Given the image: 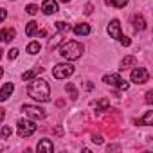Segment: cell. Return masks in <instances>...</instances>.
<instances>
[{"instance_id": "obj_30", "label": "cell", "mask_w": 153, "mask_h": 153, "mask_svg": "<svg viewBox=\"0 0 153 153\" xmlns=\"http://www.w3.org/2000/svg\"><path fill=\"white\" fill-rule=\"evenodd\" d=\"M92 142H96V144H103V139H101V135H94V137H92Z\"/></svg>"}, {"instance_id": "obj_31", "label": "cell", "mask_w": 153, "mask_h": 153, "mask_svg": "<svg viewBox=\"0 0 153 153\" xmlns=\"http://www.w3.org/2000/svg\"><path fill=\"white\" fill-rule=\"evenodd\" d=\"M92 9H94V6H92V4H87V7H85V13H87V15H92Z\"/></svg>"}, {"instance_id": "obj_13", "label": "cell", "mask_w": 153, "mask_h": 153, "mask_svg": "<svg viewBox=\"0 0 153 153\" xmlns=\"http://www.w3.org/2000/svg\"><path fill=\"white\" fill-rule=\"evenodd\" d=\"M36 149H38V151H45V153H51V151L54 149V146H52V140H49V139H42V140L38 142Z\"/></svg>"}, {"instance_id": "obj_26", "label": "cell", "mask_w": 153, "mask_h": 153, "mask_svg": "<svg viewBox=\"0 0 153 153\" xmlns=\"http://www.w3.org/2000/svg\"><path fill=\"white\" fill-rule=\"evenodd\" d=\"M25 13H29V15H36V13H38V6H34V4H29V6L25 7Z\"/></svg>"}, {"instance_id": "obj_25", "label": "cell", "mask_w": 153, "mask_h": 153, "mask_svg": "<svg viewBox=\"0 0 153 153\" xmlns=\"http://www.w3.org/2000/svg\"><path fill=\"white\" fill-rule=\"evenodd\" d=\"M11 133H13L11 126H4V128H2V131H0V137H2V139H9V137H11Z\"/></svg>"}, {"instance_id": "obj_28", "label": "cell", "mask_w": 153, "mask_h": 153, "mask_svg": "<svg viewBox=\"0 0 153 153\" xmlns=\"http://www.w3.org/2000/svg\"><path fill=\"white\" fill-rule=\"evenodd\" d=\"M146 103H148V105H151V103H153V90L146 92Z\"/></svg>"}, {"instance_id": "obj_11", "label": "cell", "mask_w": 153, "mask_h": 153, "mask_svg": "<svg viewBox=\"0 0 153 153\" xmlns=\"http://www.w3.org/2000/svg\"><path fill=\"white\" fill-rule=\"evenodd\" d=\"M13 90H15V85H13V83H6V85L2 87V90H0V103H2V101H7L9 96L13 94Z\"/></svg>"}, {"instance_id": "obj_8", "label": "cell", "mask_w": 153, "mask_h": 153, "mask_svg": "<svg viewBox=\"0 0 153 153\" xmlns=\"http://www.w3.org/2000/svg\"><path fill=\"white\" fill-rule=\"evenodd\" d=\"M148 79H149V74H148V70H146L144 67H137V68L131 70V81H133V83L142 85V83H146Z\"/></svg>"}, {"instance_id": "obj_15", "label": "cell", "mask_w": 153, "mask_h": 153, "mask_svg": "<svg viewBox=\"0 0 153 153\" xmlns=\"http://www.w3.org/2000/svg\"><path fill=\"white\" fill-rule=\"evenodd\" d=\"M131 22H133V29H135V31H144V29H146V20H144L140 15H135V16L131 18Z\"/></svg>"}, {"instance_id": "obj_33", "label": "cell", "mask_w": 153, "mask_h": 153, "mask_svg": "<svg viewBox=\"0 0 153 153\" xmlns=\"http://www.w3.org/2000/svg\"><path fill=\"white\" fill-rule=\"evenodd\" d=\"M2 76H4V70H2V67H0V78H2Z\"/></svg>"}, {"instance_id": "obj_4", "label": "cell", "mask_w": 153, "mask_h": 153, "mask_svg": "<svg viewBox=\"0 0 153 153\" xmlns=\"http://www.w3.org/2000/svg\"><path fill=\"white\" fill-rule=\"evenodd\" d=\"M72 74H74V65L72 63H58L52 68V76L56 79H67Z\"/></svg>"}, {"instance_id": "obj_21", "label": "cell", "mask_w": 153, "mask_h": 153, "mask_svg": "<svg viewBox=\"0 0 153 153\" xmlns=\"http://www.w3.org/2000/svg\"><path fill=\"white\" fill-rule=\"evenodd\" d=\"M65 90L68 92V97H70L72 101L78 99V96H79V94H78V90H76V87H74L72 83H67V88H65Z\"/></svg>"}, {"instance_id": "obj_9", "label": "cell", "mask_w": 153, "mask_h": 153, "mask_svg": "<svg viewBox=\"0 0 153 153\" xmlns=\"http://www.w3.org/2000/svg\"><path fill=\"white\" fill-rule=\"evenodd\" d=\"M15 36H16V31H15L13 27H6V29L0 31V42H4V43L15 40Z\"/></svg>"}, {"instance_id": "obj_14", "label": "cell", "mask_w": 153, "mask_h": 153, "mask_svg": "<svg viewBox=\"0 0 153 153\" xmlns=\"http://www.w3.org/2000/svg\"><path fill=\"white\" fill-rule=\"evenodd\" d=\"M43 72V67H36V68H33V70H27V72H24L22 74V78H24V81H29V79H34L38 74H42Z\"/></svg>"}, {"instance_id": "obj_22", "label": "cell", "mask_w": 153, "mask_h": 153, "mask_svg": "<svg viewBox=\"0 0 153 153\" xmlns=\"http://www.w3.org/2000/svg\"><path fill=\"white\" fill-rule=\"evenodd\" d=\"M105 2L108 4V6H114V7H117V9H121V7H124L130 0H105Z\"/></svg>"}, {"instance_id": "obj_5", "label": "cell", "mask_w": 153, "mask_h": 153, "mask_svg": "<svg viewBox=\"0 0 153 153\" xmlns=\"http://www.w3.org/2000/svg\"><path fill=\"white\" fill-rule=\"evenodd\" d=\"M103 81H105L106 85H110V87L119 88V90H128V87H130V83L124 81L119 74H106L105 78H103Z\"/></svg>"}, {"instance_id": "obj_27", "label": "cell", "mask_w": 153, "mask_h": 153, "mask_svg": "<svg viewBox=\"0 0 153 153\" xmlns=\"http://www.w3.org/2000/svg\"><path fill=\"white\" fill-rule=\"evenodd\" d=\"M18 52H20L18 49H11V51H9V59H15V58H18Z\"/></svg>"}, {"instance_id": "obj_10", "label": "cell", "mask_w": 153, "mask_h": 153, "mask_svg": "<svg viewBox=\"0 0 153 153\" xmlns=\"http://www.w3.org/2000/svg\"><path fill=\"white\" fill-rule=\"evenodd\" d=\"M42 11L45 15H54L58 11V2H56V0H45L43 6H42Z\"/></svg>"}, {"instance_id": "obj_3", "label": "cell", "mask_w": 153, "mask_h": 153, "mask_svg": "<svg viewBox=\"0 0 153 153\" xmlns=\"http://www.w3.org/2000/svg\"><path fill=\"white\" fill-rule=\"evenodd\" d=\"M106 31H108V34H110V38H115L121 45H124V47H130L131 45V40L128 38V36H124L123 34V31H121V24H119V20H112L110 24H108V27H106Z\"/></svg>"}, {"instance_id": "obj_16", "label": "cell", "mask_w": 153, "mask_h": 153, "mask_svg": "<svg viewBox=\"0 0 153 153\" xmlns=\"http://www.w3.org/2000/svg\"><path fill=\"white\" fill-rule=\"evenodd\" d=\"M137 124H142V126L153 124V110H148V112L144 114V117H140V119L137 121Z\"/></svg>"}, {"instance_id": "obj_19", "label": "cell", "mask_w": 153, "mask_h": 153, "mask_svg": "<svg viewBox=\"0 0 153 153\" xmlns=\"http://www.w3.org/2000/svg\"><path fill=\"white\" fill-rule=\"evenodd\" d=\"M135 63H137L135 56H126V58L121 61V68H130V67H135Z\"/></svg>"}, {"instance_id": "obj_23", "label": "cell", "mask_w": 153, "mask_h": 153, "mask_svg": "<svg viewBox=\"0 0 153 153\" xmlns=\"http://www.w3.org/2000/svg\"><path fill=\"white\" fill-rule=\"evenodd\" d=\"M40 49H42V45H40L38 42H31V43L27 45V52H29V54H38Z\"/></svg>"}, {"instance_id": "obj_20", "label": "cell", "mask_w": 153, "mask_h": 153, "mask_svg": "<svg viewBox=\"0 0 153 153\" xmlns=\"http://www.w3.org/2000/svg\"><path fill=\"white\" fill-rule=\"evenodd\" d=\"M36 31H38V22H29L27 27H25V34L27 36H34Z\"/></svg>"}, {"instance_id": "obj_12", "label": "cell", "mask_w": 153, "mask_h": 153, "mask_svg": "<svg viewBox=\"0 0 153 153\" xmlns=\"http://www.w3.org/2000/svg\"><path fill=\"white\" fill-rule=\"evenodd\" d=\"M72 31L76 36H87V34H90V25L88 24H78Z\"/></svg>"}, {"instance_id": "obj_29", "label": "cell", "mask_w": 153, "mask_h": 153, "mask_svg": "<svg viewBox=\"0 0 153 153\" xmlns=\"http://www.w3.org/2000/svg\"><path fill=\"white\" fill-rule=\"evenodd\" d=\"M6 18H7V11L6 9H0V24H2Z\"/></svg>"}, {"instance_id": "obj_18", "label": "cell", "mask_w": 153, "mask_h": 153, "mask_svg": "<svg viewBox=\"0 0 153 153\" xmlns=\"http://www.w3.org/2000/svg\"><path fill=\"white\" fill-rule=\"evenodd\" d=\"M92 106L97 110V112H103V110H108V106H110V101L108 99H101V101H94L92 103Z\"/></svg>"}, {"instance_id": "obj_2", "label": "cell", "mask_w": 153, "mask_h": 153, "mask_svg": "<svg viewBox=\"0 0 153 153\" xmlns=\"http://www.w3.org/2000/svg\"><path fill=\"white\" fill-rule=\"evenodd\" d=\"M59 54H61V58H65V59H78V58H81V54H83V45H81L79 42H74V40L65 42V43L61 45V49H59Z\"/></svg>"}, {"instance_id": "obj_34", "label": "cell", "mask_w": 153, "mask_h": 153, "mask_svg": "<svg viewBox=\"0 0 153 153\" xmlns=\"http://www.w3.org/2000/svg\"><path fill=\"white\" fill-rule=\"evenodd\" d=\"M61 2H63V4H67V2H70V0H61Z\"/></svg>"}, {"instance_id": "obj_32", "label": "cell", "mask_w": 153, "mask_h": 153, "mask_svg": "<svg viewBox=\"0 0 153 153\" xmlns=\"http://www.w3.org/2000/svg\"><path fill=\"white\" fill-rule=\"evenodd\" d=\"M4 117H6V110H4V108H0V124H2Z\"/></svg>"}, {"instance_id": "obj_6", "label": "cell", "mask_w": 153, "mask_h": 153, "mask_svg": "<svg viewBox=\"0 0 153 153\" xmlns=\"http://www.w3.org/2000/svg\"><path fill=\"white\" fill-rule=\"evenodd\" d=\"M36 131V124L29 119H20L18 121V135L20 137H29Z\"/></svg>"}, {"instance_id": "obj_17", "label": "cell", "mask_w": 153, "mask_h": 153, "mask_svg": "<svg viewBox=\"0 0 153 153\" xmlns=\"http://www.w3.org/2000/svg\"><path fill=\"white\" fill-rule=\"evenodd\" d=\"M63 36H67V34H63V33H59V31H58V34H56L51 42H49V49H51V51H54V49H56V47L63 42Z\"/></svg>"}, {"instance_id": "obj_35", "label": "cell", "mask_w": 153, "mask_h": 153, "mask_svg": "<svg viewBox=\"0 0 153 153\" xmlns=\"http://www.w3.org/2000/svg\"><path fill=\"white\" fill-rule=\"evenodd\" d=\"M0 59H2V49H0Z\"/></svg>"}, {"instance_id": "obj_1", "label": "cell", "mask_w": 153, "mask_h": 153, "mask_svg": "<svg viewBox=\"0 0 153 153\" xmlns=\"http://www.w3.org/2000/svg\"><path fill=\"white\" fill-rule=\"evenodd\" d=\"M27 94H29L34 101H38V103H49V101H51V87H49V83H47L45 79H42V78H34V79H33V83H31L29 88H27Z\"/></svg>"}, {"instance_id": "obj_24", "label": "cell", "mask_w": 153, "mask_h": 153, "mask_svg": "<svg viewBox=\"0 0 153 153\" xmlns=\"http://www.w3.org/2000/svg\"><path fill=\"white\" fill-rule=\"evenodd\" d=\"M56 27H58V31L63 33V34H68V31H70V25L65 24V22H56Z\"/></svg>"}, {"instance_id": "obj_7", "label": "cell", "mask_w": 153, "mask_h": 153, "mask_svg": "<svg viewBox=\"0 0 153 153\" xmlns=\"http://www.w3.org/2000/svg\"><path fill=\"white\" fill-rule=\"evenodd\" d=\"M22 110H24L31 119H34V121H38V119H45V112H43V108H40V106H36V105H24Z\"/></svg>"}]
</instances>
